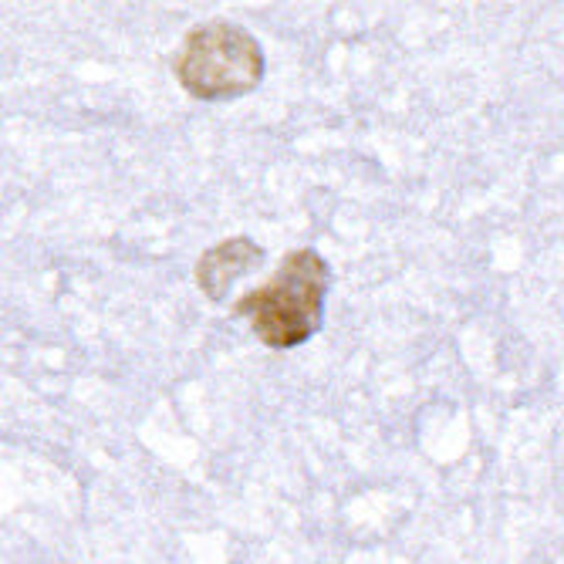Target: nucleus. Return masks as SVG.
<instances>
[{
    "label": "nucleus",
    "instance_id": "nucleus-1",
    "mask_svg": "<svg viewBox=\"0 0 564 564\" xmlns=\"http://www.w3.org/2000/svg\"><path fill=\"white\" fill-rule=\"evenodd\" d=\"M332 284V268L318 250L301 247L281 261L278 274L243 294L234 304V315L247 318L253 335L271 348H294L322 328L325 294Z\"/></svg>",
    "mask_w": 564,
    "mask_h": 564
},
{
    "label": "nucleus",
    "instance_id": "nucleus-2",
    "mask_svg": "<svg viewBox=\"0 0 564 564\" xmlns=\"http://www.w3.org/2000/svg\"><path fill=\"white\" fill-rule=\"evenodd\" d=\"M264 75L261 44L230 21H207L186 34L176 55V78L193 98H240Z\"/></svg>",
    "mask_w": 564,
    "mask_h": 564
},
{
    "label": "nucleus",
    "instance_id": "nucleus-3",
    "mask_svg": "<svg viewBox=\"0 0 564 564\" xmlns=\"http://www.w3.org/2000/svg\"><path fill=\"white\" fill-rule=\"evenodd\" d=\"M253 264H261V247L250 243L247 237H237V240H227V243L203 253L196 278H199V288L210 297H224V288L234 278L247 274Z\"/></svg>",
    "mask_w": 564,
    "mask_h": 564
}]
</instances>
